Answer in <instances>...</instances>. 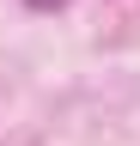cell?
Masks as SVG:
<instances>
[{"label":"cell","instance_id":"cell-1","mask_svg":"<svg viewBox=\"0 0 140 146\" xmlns=\"http://www.w3.org/2000/svg\"><path fill=\"white\" fill-rule=\"evenodd\" d=\"M25 6H37V12H55V6H67V0H25Z\"/></svg>","mask_w":140,"mask_h":146}]
</instances>
